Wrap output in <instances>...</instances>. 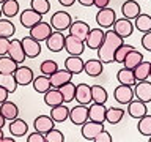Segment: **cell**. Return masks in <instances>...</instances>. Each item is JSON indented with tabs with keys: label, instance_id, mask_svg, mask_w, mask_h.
Masks as SVG:
<instances>
[{
	"label": "cell",
	"instance_id": "1",
	"mask_svg": "<svg viewBox=\"0 0 151 142\" xmlns=\"http://www.w3.org/2000/svg\"><path fill=\"white\" fill-rule=\"evenodd\" d=\"M124 41L120 35H116L112 28H107L104 32V40L101 43V46L98 47V59L102 62L104 65L106 63H113V54H115L116 47Z\"/></svg>",
	"mask_w": 151,
	"mask_h": 142
},
{
	"label": "cell",
	"instance_id": "2",
	"mask_svg": "<svg viewBox=\"0 0 151 142\" xmlns=\"http://www.w3.org/2000/svg\"><path fill=\"white\" fill-rule=\"evenodd\" d=\"M49 22H50L52 30L65 32V30H68V27L71 25V22H73V17H71V14H69L68 11H65V9H60V11H55L54 14H52Z\"/></svg>",
	"mask_w": 151,
	"mask_h": 142
},
{
	"label": "cell",
	"instance_id": "3",
	"mask_svg": "<svg viewBox=\"0 0 151 142\" xmlns=\"http://www.w3.org/2000/svg\"><path fill=\"white\" fill-rule=\"evenodd\" d=\"M94 19H96L98 27H101V28H112L113 22H115V19H116V13H115V9H113V8L106 7V8L98 9L96 17H94Z\"/></svg>",
	"mask_w": 151,
	"mask_h": 142
},
{
	"label": "cell",
	"instance_id": "4",
	"mask_svg": "<svg viewBox=\"0 0 151 142\" xmlns=\"http://www.w3.org/2000/svg\"><path fill=\"white\" fill-rule=\"evenodd\" d=\"M132 92H134V98L140 99V101H143L145 104L151 103V82H150L148 79H145V80H137V82L134 84Z\"/></svg>",
	"mask_w": 151,
	"mask_h": 142
},
{
	"label": "cell",
	"instance_id": "5",
	"mask_svg": "<svg viewBox=\"0 0 151 142\" xmlns=\"http://www.w3.org/2000/svg\"><path fill=\"white\" fill-rule=\"evenodd\" d=\"M21 44H22L24 54H25L27 59H36L41 54V43L36 41L35 38H32L30 35L24 36L21 40Z\"/></svg>",
	"mask_w": 151,
	"mask_h": 142
},
{
	"label": "cell",
	"instance_id": "6",
	"mask_svg": "<svg viewBox=\"0 0 151 142\" xmlns=\"http://www.w3.org/2000/svg\"><path fill=\"white\" fill-rule=\"evenodd\" d=\"M63 49L69 55H82L85 51V43L73 35H65V47Z\"/></svg>",
	"mask_w": 151,
	"mask_h": 142
},
{
	"label": "cell",
	"instance_id": "7",
	"mask_svg": "<svg viewBox=\"0 0 151 142\" xmlns=\"http://www.w3.org/2000/svg\"><path fill=\"white\" fill-rule=\"evenodd\" d=\"M113 28L112 30L116 33V35H120L123 40L124 38H129L132 36V32H134V25H132V21L131 19H126V17H121V19H115V22H113Z\"/></svg>",
	"mask_w": 151,
	"mask_h": 142
},
{
	"label": "cell",
	"instance_id": "8",
	"mask_svg": "<svg viewBox=\"0 0 151 142\" xmlns=\"http://www.w3.org/2000/svg\"><path fill=\"white\" fill-rule=\"evenodd\" d=\"M68 118L71 120V123H73V125L80 126L82 123H85V122L88 120V106H85V104L74 106L73 109H69Z\"/></svg>",
	"mask_w": 151,
	"mask_h": 142
},
{
	"label": "cell",
	"instance_id": "9",
	"mask_svg": "<svg viewBox=\"0 0 151 142\" xmlns=\"http://www.w3.org/2000/svg\"><path fill=\"white\" fill-rule=\"evenodd\" d=\"M30 30V35L32 38H35L36 41H46V38L52 33V27H50V24L49 22H42V21H40L38 24H35L33 27H30L28 28Z\"/></svg>",
	"mask_w": 151,
	"mask_h": 142
},
{
	"label": "cell",
	"instance_id": "10",
	"mask_svg": "<svg viewBox=\"0 0 151 142\" xmlns=\"http://www.w3.org/2000/svg\"><path fill=\"white\" fill-rule=\"evenodd\" d=\"M104 40V30L101 27H96V28H90V32L87 33V36H85V46L88 47V49H93L96 51L99 46H101V43Z\"/></svg>",
	"mask_w": 151,
	"mask_h": 142
},
{
	"label": "cell",
	"instance_id": "11",
	"mask_svg": "<svg viewBox=\"0 0 151 142\" xmlns=\"http://www.w3.org/2000/svg\"><path fill=\"white\" fill-rule=\"evenodd\" d=\"M14 79H16L17 85H22V87H25V85H30L33 78H35V73H33V70L30 68V66H19L14 70Z\"/></svg>",
	"mask_w": 151,
	"mask_h": 142
},
{
	"label": "cell",
	"instance_id": "12",
	"mask_svg": "<svg viewBox=\"0 0 151 142\" xmlns=\"http://www.w3.org/2000/svg\"><path fill=\"white\" fill-rule=\"evenodd\" d=\"M46 46L50 52H61L65 47V35L63 32L52 30V33L46 38Z\"/></svg>",
	"mask_w": 151,
	"mask_h": 142
},
{
	"label": "cell",
	"instance_id": "13",
	"mask_svg": "<svg viewBox=\"0 0 151 142\" xmlns=\"http://www.w3.org/2000/svg\"><path fill=\"white\" fill-rule=\"evenodd\" d=\"M82 130H80V134L85 141H91L96 137V134L99 131L104 130V123H98V122H91V120H87L85 123H82Z\"/></svg>",
	"mask_w": 151,
	"mask_h": 142
},
{
	"label": "cell",
	"instance_id": "14",
	"mask_svg": "<svg viewBox=\"0 0 151 142\" xmlns=\"http://www.w3.org/2000/svg\"><path fill=\"white\" fill-rule=\"evenodd\" d=\"M126 112L129 114V117L132 118H135V120H139L140 117H143L146 112H148V106L143 103V101H140V99H137V98H132L129 103H127V109H126Z\"/></svg>",
	"mask_w": 151,
	"mask_h": 142
},
{
	"label": "cell",
	"instance_id": "15",
	"mask_svg": "<svg viewBox=\"0 0 151 142\" xmlns=\"http://www.w3.org/2000/svg\"><path fill=\"white\" fill-rule=\"evenodd\" d=\"M106 104L101 103H90L88 104V120L104 123L106 122Z\"/></svg>",
	"mask_w": 151,
	"mask_h": 142
},
{
	"label": "cell",
	"instance_id": "16",
	"mask_svg": "<svg viewBox=\"0 0 151 142\" xmlns=\"http://www.w3.org/2000/svg\"><path fill=\"white\" fill-rule=\"evenodd\" d=\"M74 99L79 104H85V106H88V104L91 103V88H90V85L83 84V82H80V84L76 85Z\"/></svg>",
	"mask_w": 151,
	"mask_h": 142
},
{
	"label": "cell",
	"instance_id": "17",
	"mask_svg": "<svg viewBox=\"0 0 151 142\" xmlns=\"http://www.w3.org/2000/svg\"><path fill=\"white\" fill-rule=\"evenodd\" d=\"M113 98H115V101L120 103V104H127L132 98H134L132 87H131V85L120 84L118 87H115V90H113Z\"/></svg>",
	"mask_w": 151,
	"mask_h": 142
},
{
	"label": "cell",
	"instance_id": "18",
	"mask_svg": "<svg viewBox=\"0 0 151 142\" xmlns=\"http://www.w3.org/2000/svg\"><path fill=\"white\" fill-rule=\"evenodd\" d=\"M49 80H50V85L54 88H60L63 84H66V82H69V80H73V74L69 73L68 70H57V71H54L50 76H49Z\"/></svg>",
	"mask_w": 151,
	"mask_h": 142
},
{
	"label": "cell",
	"instance_id": "19",
	"mask_svg": "<svg viewBox=\"0 0 151 142\" xmlns=\"http://www.w3.org/2000/svg\"><path fill=\"white\" fill-rule=\"evenodd\" d=\"M8 130H9V134L14 136V137H22V136H27L28 133V125L25 123V120H22V118H13V120H9L8 123Z\"/></svg>",
	"mask_w": 151,
	"mask_h": 142
},
{
	"label": "cell",
	"instance_id": "20",
	"mask_svg": "<svg viewBox=\"0 0 151 142\" xmlns=\"http://www.w3.org/2000/svg\"><path fill=\"white\" fill-rule=\"evenodd\" d=\"M8 55L16 62V63H22L25 60V54H24L21 40H16V38H9V46H8Z\"/></svg>",
	"mask_w": 151,
	"mask_h": 142
},
{
	"label": "cell",
	"instance_id": "21",
	"mask_svg": "<svg viewBox=\"0 0 151 142\" xmlns=\"http://www.w3.org/2000/svg\"><path fill=\"white\" fill-rule=\"evenodd\" d=\"M19 21H21L22 27L25 28H30L33 27L35 24H38L40 21H42V16L40 13H36L35 9H24V11L21 13V16H19Z\"/></svg>",
	"mask_w": 151,
	"mask_h": 142
},
{
	"label": "cell",
	"instance_id": "22",
	"mask_svg": "<svg viewBox=\"0 0 151 142\" xmlns=\"http://www.w3.org/2000/svg\"><path fill=\"white\" fill-rule=\"evenodd\" d=\"M104 71V63L99 59H90L83 62V73L88 74L90 78H98Z\"/></svg>",
	"mask_w": 151,
	"mask_h": 142
},
{
	"label": "cell",
	"instance_id": "23",
	"mask_svg": "<svg viewBox=\"0 0 151 142\" xmlns=\"http://www.w3.org/2000/svg\"><path fill=\"white\" fill-rule=\"evenodd\" d=\"M90 27L87 22H83V21H73L71 22V25L68 27V32H69V35H73L76 38H79V40H85V36H87V33L90 32Z\"/></svg>",
	"mask_w": 151,
	"mask_h": 142
},
{
	"label": "cell",
	"instance_id": "24",
	"mask_svg": "<svg viewBox=\"0 0 151 142\" xmlns=\"http://www.w3.org/2000/svg\"><path fill=\"white\" fill-rule=\"evenodd\" d=\"M65 70H68L73 76L83 73V60L80 55H68L65 59Z\"/></svg>",
	"mask_w": 151,
	"mask_h": 142
},
{
	"label": "cell",
	"instance_id": "25",
	"mask_svg": "<svg viewBox=\"0 0 151 142\" xmlns=\"http://www.w3.org/2000/svg\"><path fill=\"white\" fill-rule=\"evenodd\" d=\"M121 13H123V17L132 21V19L137 17L142 13V7L135 2V0H126V2L121 5Z\"/></svg>",
	"mask_w": 151,
	"mask_h": 142
},
{
	"label": "cell",
	"instance_id": "26",
	"mask_svg": "<svg viewBox=\"0 0 151 142\" xmlns=\"http://www.w3.org/2000/svg\"><path fill=\"white\" fill-rule=\"evenodd\" d=\"M0 114L3 115L5 120L9 122V120H13V118L19 117V107H17V104H14L13 101L5 99L3 103H0Z\"/></svg>",
	"mask_w": 151,
	"mask_h": 142
},
{
	"label": "cell",
	"instance_id": "27",
	"mask_svg": "<svg viewBox=\"0 0 151 142\" xmlns=\"http://www.w3.org/2000/svg\"><path fill=\"white\" fill-rule=\"evenodd\" d=\"M33 126H35V131L41 133V134H46L49 130L55 126V122L50 118V115H38L35 118V122H33Z\"/></svg>",
	"mask_w": 151,
	"mask_h": 142
},
{
	"label": "cell",
	"instance_id": "28",
	"mask_svg": "<svg viewBox=\"0 0 151 142\" xmlns=\"http://www.w3.org/2000/svg\"><path fill=\"white\" fill-rule=\"evenodd\" d=\"M68 115H69V107L65 106V103L57 104V106L50 107V118H52L55 123H63V122H66V120H68Z\"/></svg>",
	"mask_w": 151,
	"mask_h": 142
},
{
	"label": "cell",
	"instance_id": "29",
	"mask_svg": "<svg viewBox=\"0 0 151 142\" xmlns=\"http://www.w3.org/2000/svg\"><path fill=\"white\" fill-rule=\"evenodd\" d=\"M145 57H143V54H142L140 51H137L135 47L134 49H131L129 52H127L126 54V57H124V60H123V66H124V68H129V70H134L137 65L140 63L142 60H143Z\"/></svg>",
	"mask_w": 151,
	"mask_h": 142
},
{
	"label": "cell",
	"instance_id": "30",
	"mask_svg": "<svg viewBox=\"0 0 151 142\" xmlns=\"http://www.w3.org/2000/svg\"><path fill=\"white\" fill-rule=\"evenodd\" d=\"M132 25L137 28L139 32L145 33V32H151V16L146 13H140L137 17L132 19Z\"/></svg>",
	"mask_w": 151,
	"mask_h": 142
},
{
	"label": "cell",
	"instance_id": "31",
	"mask_svg": "<svg viewBox=\"0 0 151 142\" xmlns=\"http://www.w3.org/2000/svg\"><path fill=\"white\" fill-rule=\"evenodd\" d=\"M19 9H21V7H19V2H17V0H5V2L0 5L2 16L8 17V19L17 16V14H19Z\"/></svg>",
	"mask_w": 151,
	"mask_h": 142
},
{
	"label": "cell",
	"instance_id": "32",
	"mask_svg": "<svg viewBox=\"0 0 151 142\" xmlns=\"http://www.w3.org/2000/svg\"><path fill=\"white\" fill-rule=\"evenodd\" d=\"M132 71H134V78H135V80L150 79V74H151V62H148V60L143 59Z\"/></svg>",
	"mask_w": 151,
	"mask_h": 142
},
{
	"label": "cell",
	"instance_id": "33",
	"mask_svg": "<svg viewBox=\"0 0 151 142\" xmlns=\"http://www.w3.org/2000/svg\"><path fill=\"white\" fill-rule=\"evenodd\" d=\"M42 95H44V103H46V106H49V107H54V106H57V104H61V103H63V96H61V93H60L58 88L50 87L47 92H44Z\"/></svg>",
	"mask_w": 151,
	"mask_h": 142
},
{
	"label": "cell",
	"instance_id": "34",
	"mask_svg": "<svg viewBox=\"0 0 151 142\" xmlns=\"http://www.w3.org/2000/svg\"><path fill=\"white\" fill-rule=\"evenodd\" d=\"M32 85H33V90H35L36 93H41V95L52 87L50 80H49V76H44V74L35 76L33 80H32Z\"/></svg>",
	"mask_w": 151,
	"mask_h": 142
},
{
	"label": "cell",
	"instance_id": "35",
	"mask_svg": "<svg viewBox=\"0 0 151 142\" xmlns=\"http://www.w3.org/2000/svg\"><path fill=\"white\" fill-rule=\"evenodd\" d=\"M124 109L123 107H109L106 109V122L107 123H110V125H118L121 120H123V117H124Z\"/></svg>",
	"mask_w": 151,
	"mask_h": 142
},
{
	"label": "cell",
	"instance_id": "36",
	"mask_svg": "<svg viewBox=\"0 0 151 142\" xmlns=\"http://www.w3.org/2000/svg\"><path fill=\"white\" fill-rule=\"evenodd\" d=\"M116 80L123 85H131V87L137 82L135 78H134V71L129 70V68H124V66L116 71Z\"/></svg>",
	"mask_w": 151,
	"mask_h": 142
},
{
	"label": "cell",
	"instance_id": "37",
	"mask_svg": "<svg viewBox=\"0 0 151 142\" xmlns=\"http://www.w3.org/2000/svg\"><path fill=\"white\" fill-rule=\"evenodd\" d=\"M0 87H3L8 93H14L19 85L11 73H0Z\"/></svg>",
	"mask_w": 151,
	"mask_h": 142
},
{
	"label": "cell",
	"instance_id": "38",
	"mask_svg": "<svg viewBox=\"0 0 151 142\" xmlns=\"http://www.w3.org/2000/svg\"><path fill=\"white\" fill-rule=\"evenodd\" d=\"M91 88V103H101L106 104L109 99V93L102 85H90Z\"/></svg>",
	"mask_w": 151,
	"mask_h": 142
},
{
	"label": "cell",
	"instance_id": "39",
	"mask_svg": "<svg viewBox=\"0 0 151 142\" xmlns=\"http://www.w3.org/2000/svg\"><path fill=\"white\" fill-rule=\"evenodd\" d=\"M17 65L8 54L6 55H0V73H14V70L17 68Z\"/></svg>",
	"mask_w": 151,
	"mask_h": 142
},
{
	"label": "cell",
	"instance_id": "40",
	"mask_svg": "<svg viewBox=\"0 0 151 142\" xmlns=\"http://www.w3.org/2000/svg\"><path fill=\"white\" fill-rule=\"evenodd\" d=\"M16 33V25L9 21V19H2L0 17V36L5 38H13V35Z\"/></svg>",
	"mask_w": 151,
	"mask_h": 142
},
{
	"label": "cell",
	"instance_id": "41",
	"mask_svg": "<svg viewBox=\"0 0 151 142\" xmlns=\"http://www.w3.org/2000/svg\"><path fill=\"white\" fill-rule=\"evenodd\" d=\"M137 130H139V133L142 136H151V115L148 112H146L143 117L139 118Z\"/></svg>",
	"mask_w": 151,
	"mask_h": 142
},
{
	"label": "cell",
	"instance_id": "42",
	"mask_svg": "<svg viewBox=\"0 0 151 142\" xmlns=\"http://www.w3.org/2000/svg\"><path fill=\"white\" fill-rule=\"evenodd\" d=\"M60 90V93H61V96H63V103H71L74 99V92H76V85L73 84V80H69V82H66L63 84L61 87L58 88Z\"/></svg>",
	"mask_w": 151,
	"mask_h": 142
},
{
	"label": "cell",
	"instance_id": "43",
	"mask_svg": "<svg viewBox=\"0 0 151 142\" xmlns=\"http://www.w3.org/2000/svg\"><path fill=\"white\" fill-rule=\"evenodd\" d=\"M30 8L35 9L36 13H40L41 16H44V14H47L50 11V2L49 0H32Z\"/></svg>",
	"mask_w": 151,
	"mask_h": 142
},
{
	"label": "cell",
	"instance_id": "44",
	"mask_svg": "<svg viewBox=\"0 0 151 142\" xmlns=\"http://www.w3.org/2000/svg\"><path fill=\"white\" fill-rule=\"evenodd\" d=\"M131 49H134V46H132V44H126V43L123 41L121 44L116 47L115 54H113V62H116V63H123V60H124L126 54H127Z\"/></svg>",
	"mask_w": 151,
	"mask_h": 142
},
{
	"label": "cell",
	"instance_id": "45",
	"mask_svg": "<svg viewBox=\"0 0 151 142\" xmlns=\"http://www.w3.org/2000/svg\"><path fill=\"white\" fill-rule=\"evenodd\" d=\"M44 137H46V142H65L66 141L65 134L60 130H57L55 126L52 128V130L47 131L46 134H44Z\"/></svg>",
	"mask_w": 151,
	"mask_h": 142
},
{
	"label": "cell",
	"instance_id": "46",
	"mask_svg": "<svg viewBox=\"0 0 151 142\" xmlns=\"http://www.w3.org/2000/svg\"><path fill=\"white\" fill-rule=\"evenodd\" d=\"M57 70H58V63H57L55 60H44L40 65V71H41V74H44V76H50Z\"/></svg>",
	"mask_w": 151,
	"mask_h": 142
},
{
	"label": "cell",
	"instance_id": "47",
	"mask_svg": "<svg viewBox=\"0 0 151 142\" xmlns=\"http://www.w3.org/2000/svg\"><path fill=\"white\" fill-rule=\"evenodd\" d=\"M93 142H112V136H110L109 131L102 130V131H99L96 134V137L93 139Z\"/></svg>",
	"mask_w": 151,
	"mask_h": 142
},
{
	"label": "cell",
	"instance_id": "48",
	"mask_svg": "<svg viewBox=\"0 0 151 142\" xmlns=\"http://www.w3.org/2000/svg\"><path fill=\"white\" fill-rule=\"evenodd\" d=\"M142 46H143L145 51L151 52V32H145L143 35H142Z\"/></svg>",
	"mask_w": 151,
	"mask_h": 142
},
{
	"label": "cell",
	"instance_id": "49",
	"mask_svg": "<svg viewBox=\"0 0 151 142\" xmlns=\"http://www.w3.org/2000/svg\"><path fill=\"white\" fill-rule=\"evenodd\" d=\"M27 142H46V137H44V134L35 131L32 134H27Z\"/></svg>",
	"mask_w": 151,
	"mask_h": 142
},
{
	"label": "cell",
	"instance_id": "50",
	"mask_svg": "<svg viewBox=\"0 0 151 142\" xmlns=\"http://www.w3.org/2000/svg\"><path fill=\"white\" fill-rule=\"evenodd\" d=\"M8 46H9V38L0 36V55L8 54Z\"/></svg>",
	"mask_w": 151,
	"mask_h": 142
},
{
	"label": "cell",
	"instance_id": "51",
	"mask_svg": "<svg viewBox=\"0 0 151 142\" xmlns=\"http://www.w3.org/2000/svg\"><path fill=\"white\" fill-rule=\"evenodd\" d=\"M109 3H110V0H94V2H93V7H96L98 9H101V8L109 7Z\"/></svg>",
	"mask_w": 151,
	"mask_h": 142
},
{
	"label": "cell",
	"instance_id": "52",
	"mask_svg": "<svg viewBox=\"0 0 151 142\" xmlns=\"http://www.w3.org/2000/svg\"><path fill=\"white\" fill-rule=\"evenodd\" d=\"M8 96H9V93L3 87H0V103H3L5 99H8Z\"/></svg>",
	"mask_w": 151,
	"mask_h": 142
},
{
	"label": "cell",
	"instance_id": "53",
	"mask_svg": "<svg viewBox=\"0 0 151 142\" xmlns=\"http://www.w3.org/2000/svg\"><path fill=\"white\" fill-rule=\"evenodd\" d=\"M61 7H65V8H69V7H73V5L76 3V0H58Z\"/></svg>",
	"mask_w": 151,
	"mask_h": 142
},
{
	"label": "cell",
	"instance_id": "54",
	"mask_svg": "<svg viewBox=\"0 0 151 142\" xmlns=\"http://www.w3.org/2000/svg\"><path fill=\"white\" fill-rule=\"evenodd\" d=\"M76 2H79L80 5H82V7H93V2L94 0H76Z\"/></svg>",
	"mask_w": 151,
	"mask_h": 142
},
{
	"label": "cell",
	"instance_id": "55",
	"mask_svg": "<svg viewBox=\"0 0 151 142\" xmlns=\"http://www.w3.org/2000/svg\"><path fill=\"white\" fill-rule=\"evenodd\" d=\"M0 142H14V137H6V136H2V141Z\"/></svg>",
	"mask_w": 151,
	"mask_h": 142
},
{
	"label": "cell",
	"instance_id": "56",
	"mask_svg": "<svg viewBox=\"0 0 151 142\" xmlns=\"http://www.w3.org/2000/svg\"><path fill=\"white\" fill-rule=\"evenodd\" d=\"M5 125H6V120H5V118H3V115L0 114V128H3Z\"/></svg>",
	"mask_w": 151,
	"mask_h": 142
},
{
	"label": "cell",
	"instance_id": "57",
	"mask_svg": "<svg viewBox=\"0 0 151 142\" xmlns=\"http://www.w3.org/2000/svg\"><path fill=\"white\" fill-rule=\"evenodd\" d=\"M2 136H3V128H0V141H2Z\"/></svg>",
	"mask_w": 151,
	"mask_h": 142
},
{
	"label": "cell",
	"instance_id": "58",
	"mask_svg": "<svg viewBox=\"0 0 151 142\" xmlns=\"http://www.w3.org/2000/svg\"><path fill=\"white\" fill-rule=\"evenodd\" d=\"M3 2H5V0H0V5H2V3H3Z\"/></svg>",
	"mask_w": 151,
	"mask_h": 142
},
{
	"label": "cell",
	"instance_id": "59",
	"mask_svg": "<svg viewBox=\"0 0 151 142\" xmlns=\"http://www.w3.org/2000/svg\"><path fill=\"white\" fill-rule=\"evenodd\" d=\"M0 17H2V11H0Z\"/></svg>",
	"mask_w": 151,
	"mask_h": 142
}]
</instances>
